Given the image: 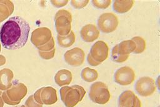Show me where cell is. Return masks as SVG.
Instances as JSON below:
<instances>
[{
    "mask_svg": "<svg viewBox=\"0 0 160 107\" xmlns=\"http://www.w3.org/2000/svg\"><path fill=\"white\" fill-rule=\"evenodd\" d=\"M119 107H142L141 100L131 90L124 91L118 98Z\"/></svg>",
    "mask_w": 160,
    "mask_h": 107,
    "instance_id": "cell-13",
    "label": "cell"
},
{
    "mask_svg": "<svg viewBox=\"0 0 160 107\" xmlns=\"http://www.w3.org/2000/svg\"><path fill=\"white\" fill-rule=\"evenodd\" d=\"M59 93L61 99L66 107H74L82 100L86 91L82 86L74 85L61 87Z\"/></svg>",
    "mask_w": 160,
    "mask_h": 107,
    "instance_id": "cell-2",
    "label": "cell"
},
{
    "mask_svg": "<svg viewBox=\"0 0 160 107\" xmlns=\"http://www.w3.org/2000/svg\"><path fill=\"white\" fill-rule=\"evenodd\" d=\"M136 48V44L131 39L123 40L118 44L119 53L124 55H129L130 54L134 52Z\"/></svg>",
    "mask_w": 160,
    "mask_h": 107,
    "instance_id": "cell-19",
    "label": "cell"
},
{
    "mask_svg": "<svg viewBox=\"0 0 160 107\" xmlns=\"http://www.w3.org/2000/svg\"><path fill=\"white\" fill-rule=\"evenodd\" d=\"M87 61H88V63L91 65V66H93V67H96V66H98L99 65H100L101 63L98 62L97 61H96L95 60H94L91 56L89 55V54H88V57H87Z\"/></svg>",
    "mask_w": 160,
    "mask_h": 107,
    "instance_id": "cell-30",
    "label": "cell"
},
{
    "mask_svg": "<svg viewBox=\"0 0 160 107\" xmlns=\"http://www.w3.org/2000/svg\"><path fill=\"white\" fill-rule=\"evenodd\" d=\"M13 72L9 68H3L0 70V90L6 91L12 83Z\"/></svg>",
    "mask_w": 160,
    "mask_h": 107,
    "instance_id": "cell-15",
    "label": "cell"
},
{
    "mask_svg": "<svg viewBox=\"0 0 160 107\" xmlns=\"http://www.w3.org/2000/svg\"><path fill=\"white\" fill-rule=\"evenodd\" d=\"M99 30L105 34H109L116 30L119 20L116 15L112 12H104L101 14L98 19Z\"/></svg>",
    "mask_w": 160,
    "mask_h": 107,
    "instance_id": "cell-6",
    "label": "cell"
},
{
    "mask_svg": "<svg viewBox=\"0 0 160 107\" xmlns=\"http://www.w3.org/2000/svg\"><path fill=\"white\" fill-rule=\"evenodd\" d=\"M54 22L58 35L64 36L71 30L72 14L66 9H60L54 16Z\"/></svg>",
    "mask_w": 160,
    "mask_h": 107,
    "instance_id": "cell-5",
    "label": "cell"
},
{
    "mask_svg": "<svg viewBox=\"0 0 160 107\" xmlns=\"http://www.w3.org/2000/svg\"><path fill=\"white\" fill-rule=\"evenodd\" d=\"M58 43L59 46L63 48H68L74 44L76 40V37L74 32L71 30V32L66 35L61 36L58 35Z\"/></svg>",
    "mask_w": 160,
    "mask_h": 107,
    "instance_id": "cell-20",
    "label": "cell"
},
{
    "mask_svg": "<svg viewBox=\"0 0 160 107\" xmlns=\"http://www.w3.org/2000/svg\"><path fill=\"white\" fill-rule=\"evenodd\" d=\"M35 101L41 105H51L58 101L57 91L52 86H44L38 89L33 95Z\"/></svg>",
    "mask_w": 160,
    "mask_h": 107,
    "instance_id": "cell-7",
    "label": "cell"
},
{
    "mask_svg": "<svg viewBox=\"0 0 160 107\" xmlns=\"http://www.w3.org/2000/svg\"><path fill=\"white\" fill-rule=\"evenodd\" d=\"M135 77V72L131 67L124 66L116 71L114 75V81L118 85L126 86L134 81Z\"/></svg>",
    "mask_w": 160,
    "mask_h": 107,
    "instance_id": "cell-9",
    "label": "cell"
},
{
    "mask_svg": "<svg viewBox=\"0 0 160 107\" xmlns=\"http://www.w3.org/2000/svg\"><path fill=\"white\" fill-rule=\"evenodd\" d=\"M156 83L154 79L149 77L139 78L135 84V90L138 95L143 97L152 95L156 90Z\"/></svg>",
    "mask_w": 160,
    "mask_h": 107,
    "instance_id": "cell-8",
    "label": "cell"
},
{
    "mask_svg": "<svg viewBox=\"0 0 160 107\" xmlns=\"http://www.w3.org/2000/svg\"><path fill=\"white\" fill-rule=\"evenodd\" d=\"M6 62V57L2 55H0V66L4 65Z\"/></svg>",
    "mask_w": 160,
    "mask_h": 107,
    "instance_id": "cell-31",
    "label": "cell"
},
{
    "mask_svg": "<svg viewBox=\"0 0 160 107\" xmlns=\"http://www.w3.org/2000/svg\"><path fill=\"white\" fill-rule=\"evenodd\" d=\"M52 37V32L49 28L38 27L32 32L31 42L37 48L48 43Z\"/></svg>",
    "mask_w": 160,
    "mask_h": 107,
    "instance_id": "cell-10",
    "label": "cell"
},
{
    "mask_svg": "<svg viewBox=\"0 0 160 107\" xmlns=\"http://www.w3.org/2000/svg\"><path fill=\"white\" fill-rule=\"evenodd\" d=\"M129 55H121L119 53L118 50V44L115 45L112 50H111V60L117 63H122L128 60Z\"/></svg>",
    "mask_w": 160,
    "mask_h": 107,
    "instance_id": "cell-23",
    "label": "cell"
},
{
    "mask_svg": "<svg viewBox=\"0 0 160 107\" xmlns=\"http://www.w3.org/2000/svg\"><path fill=\"white\" fill-rule=\"evenodd\" d=\"M19 107H26V106H25V105H21V106H19Z\"/></svg>",
    "mask_w": 160,
    "mask_h": 107,
    "instance_id": "cell-33",
    "label": "cell"
},
{
    "mask_svg": "<svg viewBox=\"0 0 160 107\" xmlns=\"http://www.w3.org/2000/svg\"><path fill=\"white\" fill-rule=\"evenodd\" d=\"M100 32L98 28L92 24L84 26L81 30L80 35L82 39L86 42H92L99 37Z\"/></svg>",
    "mask_w": 160,
    "mask_h": 107,
    "instance_id": "cell-14",
    "label": "cell"
},
{
    "mask_svg": "<svg viewBox=\"0 0 160 107\" xmlns=\"http://www.w3.org/2000/svg\"><path fill=\"white\" fill-rule=\"evenodd\" d=\"M52 4L57 7H62L65 5H66L68 2V1L67 0H62V1H51Z\"/></svg>",
    "mask_w": 160,
    "mask_h": 107,
    "instance_id": "cell-29",
    "label": "cell"
},
{
    "mask_svg": "<svg viewBox=\"0 0 160 107\" xmlns=\"http://www.w3.org/2000/svg\"><path fill=\"white\" fill-rule=\"evenodd\" d=\"M28 93L27 86L22 83L16 82L2 93L1 97L4 103L9 105H18Z\"/></svg>",
    "mask_w": 160,
    "mask_h": 107,
    "instance_id": "cell-3",
    "label": "cell"
},
{
    "mask_svg": "<svg viewBox=\"0 0 160 107\" xmlns=\"http://www.w3.org/2000/svg\"><path fill=\"white\" fill-rule=\"evenodd\" d=\"M14 9V4L11 1L0 0V22L9 17Z\"/></svg>",
    "mask_w": 160,
    "mask_h": 107,
    "instance_id": "cell-17",
    "label": "cell"
},
{
    "mask_svg": "<svg viewBox=\"0 0 160 107\" xmlns=\"http://www.w3.org/2000/svg\"><path fill=\"white\" fill-rule=\"evenodd\" d=\"M64 58L68 65L72 67H79L84 62L85 53L82 49L74 47L65 52Z\"/></svg>",
    "mask_w": 160,
    "mask_h": 107,
    "instance_id": "cell-11",
    "label": "cell"
},
{
    "mask_svg": "<svg viewBox=\"0 0 160 107\" xmlns=\"http://www.w3.org/2000/svg\"><path fill=\"white\" fill-rule=\"evenodd\" d=\"M89 97L94 103L104 105L109 101L111 95L108 86L104 83L96 81L90 87Z\"/></svg>",
    "mask_w": 160,
    "mask_h": 107,
    "instance_id": "cell-4",
    "label": "cell"
},
{
    "mask_svg": "<svg viewBox=\"0 0 160 107\" xmlns=\"http://www.w3.org/2000/svg\"><path fill=\"white\" fill-rule=\"evenodd\" d=\"M30 26L21 17L15 16L5 22L0 29V40L4 48L17 50L23 47L28 39Z\"/></svg>",
    "mask_w": 160,
    "mask_h": 107,
    "instance_id": "cell-1",
    "label": "cell"
},
{
    "mask_svg": "<svg viewBox=\"0 0 160 107\" xmlns=\"http://www.w3.org/2000/svg\"><path fill=\"white\" fill-rule=\"evenodd\" d=\"M92 4L97 9H107L111 4V0H92Z\"/></svg>",
    "mask_w": 160,
    "mask_h": 107,
    "instance_id": "cell-24",
    "label": "cell"
},
{
    "mask_svg": "<svg viewBox=\"0 0 160 107\" xmlns=\"http://www.w3.org/2000/svg\"><path fill=\"white\" fill-rule=\"evenodd\" d=\"M55 51H56V49L54 48L51 50L46 51V52L38 50V54H39L40 57H41L42 58L45 59V60H49L54 57V56L55 55Z\"/></svg>",
    "mask_w": 160,
    "mask_h": 107,
    "instance_id": "cell-26",
    "label": "cell"
},
{
    "mask_svg": "<svg viewBox=\"0 0 160 107\" xmlns=\"http://www.w3.org/2000/svg\"><path fill=\"white\" fill-rule=\"evenodd\" d=\"M89 54L94 60L102 63L108 57V45L104 41L98 40L91 46Z\"/></svg>",
    "mask_w": 160,
    "mask_h": 107,
    "instance_id": "cell-12",
    "label": "cell"
},
{
    "mask_svg": "<svg viewBox=\"0 0 160 107\" xmlns=\"http://www.w3.org/2000/svg\"><path fill=\"white\" fill-rule=\"evenodd\" d=\"M89 0H81V1L72 0L71 1V4L74 7V8L79 9H82L85 6H86L87 4L89 3Z\"/></svg>",
    "mask_w": 160,
    "mask_h": 107,
    "instance_id": "cell-27",
    "label": "cell"
},
{
    "mask_svg": "<svg viewBox=\"0 0 160 107\" xmlns=\"http://www.w3.org/2000/svg\"><path fill=\"white\" fill-rule=\"evenodd\" d=\"M1 50V44H0V52Z\"/></svg>",
    "mask_w": 160,
    "mask_h": 107,
    "instance_id": "cell-34",
    "label": "cell"
},
{
    "mask_svg": "<svg viewBox=\"0 0 160 107\" xmlns=\"http://www.w3.org/2000/svg\"><path fill=\"white\" fill-rule=\"evenodd\" d=\"M54 48H55V42H54V40L53 37H52L51 39V40H50L48 43H46V44H44V45H42V46H40V47H37V49H38V50L43 51V52L51 50H52Z\"/></svg>",
    "mask_w": 160,
    "mask_h": 107,
    "instance_id": "cell-25",
    "label": "cell"
},
{
    "mask_svg": "<svg viewBox=\"0 0 160 107\" xmlns=\"http://www.w3.org/2000/svg\"><path fill=\"white\" fill-rule=\"evenodd\" d=\"M99 74L96 70L91 68L89 67H85L81 72V77L82 79L88 83L93 82L98 78Z\"/></svg>",
    "mask_w": 160,
    "mask_h": 107,
    "instance_id": "cell-21",
    "label": "cell"
},
{
    "mask_svg": "<svg viewBox=\"0 0 160 107\" xmlns=\"http://www.w3.org/2000/svg\"><path fill=\"white\" fill-rule=\"evenodd\" d=\"M134 0H116L114 1L112 7L113 10L119 13L124 14L128 12L134 4Z\"/></svg>",
    "mask_w": 160,
    "mask_h": 107,
    "instance_id": "cell-18",
    "label": "cell"
},
{
    "mask_svg": "<svg viewBox=\"0 0 160 107\" xmlns=\"http://www.w3.org/2000/svg\"><path fill=\"white\" fill-rule=\"evenodd\" d=\"M72 80V73L66 69H61L58 71L54 75V81L59 86H64L70 84Z\"/></svg>",
    "mask_w": 160,
    "mask_h": 107,
    "instance_id": "cell-16",
    "label": "cell"
},
{
    "mask_svg": "<svg viewBox=\"0 0 160 107\" xmlns=\"http://www.w3.org/2000/svg\"><path fill=\"white\" fill-rule=\"evenodd\" d=\"M2 91L0 90V107H3L4 106V101L2 100V98L1 97V95H2Z\"/></svg>",
    "mask_w": 160,
    "mask_h": 107,
    "instance_id": "cell-32",
    "label": "cell"
},
{
    "mask_svg": "<svg viewBox=\"0 0 160 107\" xmlns=\"http://www.w3.org/2000/svg\"><path fill=\"white\" fill-rule=\"evenodd\" d=\"M133 40L136 45V48L134 51V54H139L142 53L146 49V40L141 37L135 36L131 39Z\"/></svg>",
    "mask_w": 160,
    "mask_h": 107,
    "instance_id": "cell-22",
    "label": "cell"
},
{
    "mask_svg": "<svg viewBox=\"0 0 160 107\" xmlns=\"http://www.w3.org/2000/svg\"><path fill=\"white\" fill-rule=\"evenodd\" d=\"M26 107H42V105L39 104L34 99L33 95L29 96L25 102Z\"/></svg>",
    "mask_w": 160,
    "mask_h": 107,
    "instance_id": "cell-28",
    "label": "cell"
}]
</instances>
